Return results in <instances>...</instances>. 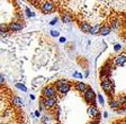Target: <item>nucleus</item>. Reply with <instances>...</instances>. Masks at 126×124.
I'll return each mask as SVG.
<instances>
[{
  "mask_svg": "<svg viewBox=\"0 0 126 124\" xmlns=\"http://www.w3.org/2000/svg\"><path fill=\"white\" fill-rule=\"evenodd\" d=\"M125 25H126V18H125Z\"/></svg>",
  "mask_w": 126,
  "mask_h": 124,
  "instance_id": "32",
  "label": "nucleus"
},
{
  "mask_svg": "<svg viewBox=\"0 0 126 124\" xmlns=\"http://www.w3.org/2000/svg\"><path fill=\"white\" fill-rule=\"evenodd\" d=\"M16 86H17V87H18L19 90H24V92H27V88L25 87V86H24L23 84H20V83H17V84H16Z\"/></svg>",
  "mask_w": 126,
  "mask_h": 124,
  "instance_id": "20",
  "label": "nucleus"
},
{
  "mask_svg": "<svg viewBox=\"0 0 126 124\" xmlns=\"http://www.w3.org/2000/svg\"><path fill=\"white\" fill-rule=\"evenodd\" d=\"M44 124H45V123H44Z\"/></svg>",
  "mask_w": 126,
  "mask_h": 124,
  "instance_id": "35",
  "label": "nucleus"
},
{
  "mask_svg": "<svg viewBox=\"0 0 126 124\" xmlns=\"http://www.w3.org/2000/svg\"><path fill=\"white\" fill-rule=\"evenodd\" d=\"M125 96H126V93H125Z\"/></svg>",
  "mask_w": 126,
  "mask_h": 124,
  "instance_id": "34",
  "label": "nucleus"
},
{
  "mask_svg": "<svg viewBox=\"0 0 126 124\" xmlns=\"http://www.w3.org/2000/svg\"><path fill=\"white\" fill-rule=\"evenodd\" d=\"M74 77H80V78H81L82 75H81V74H79V73H74Z\"/></svg>",
  "mask_w": 126,
  "mask_h": 124,
  "instance_id": "26",
  "label": "nucleus"
},
{
  "mask_svg": "<svg viewBox=\"0 0 126 124\" xmlns=\"http://www.w3.org/2000/svg\"><path fill=\"white\" fill-rule=\"evenodd\" d=\"M41 101H42V103L44 104V106L46 109H52V107H54V106L56 105V103H58V100H56V98H42Z\"/></svg>",
  "mask_w": 126,
  "mask_h": 124,
  "instance_id": "6",
  "label": "nucleus"
},
{
  "mask_svg": "<svg viewBox=\"0 0 126 124\" xmlns=\"http://www.w3.org/2000/svg\"><path fill=\"white\" fill-rule=\"evenodd\" d=\"M98 100H99V102H100V104H104V98H102V96L100 95V94H98Z\"/></svg>",
  "mask_w": 126,
  "mask_h": 124,
  "instance_id": "22",
  "label": "nucleus"
},
{
  "mask_svg": "<svg viewBox=\"0 0 126 124\" xmlns=\"http://www.w3.org/2000/svg\"><path fill=\"white\" fill-rule=\"evenodd\" d=\"M114 62H115V65H117V66H124V65H126V55L122 54V55L116 56Z\"/></svg>",
  "mask_w": 126,
  "mask_h": 124,
  "instance_id": "8",
  "label": "nucleus"
},
{
  "mask_svg": "<svg viewBox=\"0 0 126 124\" xmlns=\"http://www.w3.org/2000/svg\"><path fill=\"white\" fill-rule=\"evenodd\" d=\"M104 116H105V117H107V116H108V113H107V112H105V114H104Z\"/></svg>",
  "mask_w": 126,
  "mask_h": 124,
  "instance_id": "31",
  "label": "nucleus"
},
{
  "mask_svg": "<svg viewBox=\"0 0 126 124\" xmlns=\"http://www.w3.org/2000/svg\"><path fill=\"white\" fill-rule=\"evenodd\" d=\"M8 28H9L10 31H20L24 28V26L20 23H18V21H13V23H10L8 25Z\"/></svg>",
  "mask_w": 126,
  "mask_h": 124,
  "instance_id": "7",
  "label": "nucleus"
},
{
  "mask_svg": "<svg viewBox=\"0 0 126 124\" xmlns=\"http://www.w3.org/2000/svg\"><path fill=\"white\" fill-rule=\"evenodd\" d=\"M74 87H76V90H78V92H80V93H84V92L88 90V85L82 82H77L76 84H74Z\"/></svg>",
  "mask_w": 126,
  "mask_h": 124,
  "instance_id": "10",
  "label": "nucleus"
},
{
  "mask_svg": "<svg viewBox=\"0 0 126 124\" xmlns=\"http://www.w3.org/2000/svg\"><path fill=\"white\" fill-rule=\"evenodd\" d=\"M41 9H42L43 12H52L55 9V5L52 1H44L41 5Z\"/></svg>",
  "mask_w": 126,
  "mask_h": 124,
  "instance_id": "5",
  "label": "nucleus"
},
{
  "mask_svg": "<svg viewBox=\"0 0 126 124\" xmlns=\"http://www.w3.org/2000/svg\"><path fill=\"white\" fill-rule=\"evenodd\" d=\"M56 21H58V18H54L53 19V20H51V25H55V23H56Z\"/></svg>",
  "mask_w": 126,
  "mask_h": 124,
  "instance_id": "24",
  "label": "nucleus"
},
{
  "mask_svg": "<svg viewBox=\"0 0 126 124\" xmlns=\"http://www.w3.org/2000/svg\"><path fill=\"white\" fill-rule=\"evenodd\" d=\"M121 27V21H119V19H114L111 23H110V28H111V30L114 31H117V29Z\"/></svg>",
  "mask_w": 126,
  "mask_h": 124,
  "instance_id": "14",
  "label": "nucleus"
},
{
  "mask_svg": "<svg viewBox=\"0 0 126 124\" xmlns=\"http://www.w3.org/2000/svg\"><path fill=\"white\" fill-rule=\"evenodd\" d=\"M72 20H73V17H72V15L71 13H62V21L65 23H72Z\"/></svg>",
  "mask_w": 126,
  "mask_h": 124,
  "instance_id": "13",
  "label": "nucleus"
},
{
  "mask_svg": "<svg viewBox=\"0 0 126 124\" xmlns=\"http://www.w3.org/2000/svg\"><path fill=\"white\" fill-rule=\"evenodd\" d=\"M121 49V45H116L115 46V50H119Z\"/></svg>",
  "mask_w": 126,
  "mask_h": 124,
  "instance_id": "28",
  "label": "nucleus"
},
{
  "mask_svg": "<svg viewBox=\"0 0 126 124\" xmlns=\"http://www.w3.org/2000/svg\"><path fill=\"white\" fill-rule=\"evenodd\" d=\"M101 88L106 93H110V92H113L114 83L111 82V80H109L108 78H104V79L101 80Z\"/></svg>",
  "mask_w": 126,
  "mask_h": 124,
  "instance_id": "4",
  "label": "nucleus"
},
{
  "mask_svg": "<svg viewBox=\"0 0 126 124\" xmlns=\"http://www.w3.org/2000/svg\"><path fill=\"white\" fill-rule=\"evenodd\" d=\"M3 84H5V76L0 74V86L3 85Z\"/></svg>",
  "mask_w": 126,
  "mask_h": 124,
  "instance_id": "21",
  "label": "nucleus"
},
{
  "mask_svg": "<svg viewBox=\"0 0 126 124\" xmlns=\"http://www.w3.org/2000/svg\"><path fill=\"white\" fill-rule=\"evenodd\" d=\"M111 31V28H110V25H102L101 26V29H100L99 34L101 36H107L108 34H110Z\"/></svg>",
  "mask_w": 126,
  "mask_h": 124,
  "instance_id": "11",
  "label": "nucleus"
},
{
  "mask_svg": "<svg viewBox=\"0 0 126 124\" xmlns=\"http://www.w3.org/2000/svg\"><path fill=\"white\" fill-rule=\"evenodd\" d=\"M55 88H56V92H59L60 94H66L70 92L71 87V83L66 79H59L55 82Z\"/></svg>",
  "mask_w": 126,
  "mask_h": 124,
  "instance_id": "1",
  "label": "nucleus"
},
{
  "mask_svg": "<svg viewBox=\"0 0 126 124\" xmlns=\"http://www.w3.org/2000/svg\"><path fill=\"white\" fill-rule=\"evenodd\" d=\"M9 30L7 23H0V33H7Z\"/></svg>",
  "mask_w": 126,
  "mask_h": 124,
  "instance_id": "19",
  "label": "nucleus"
},
{
  "mask_svg": "<svg viewBox=\"0 0 126 124\" xmlns=\"http://www.w3.org/2000/svg\"><path fill=\"white\" fill-rule=\"evenodd\" d=\"M35 115H36V116H39V113H38V111H36V112H35Z\"/></svg>",
  "mask_w": 126,
  "mask_h": 124,
  "instance_id": "30",
  "label": "nucleus"
},
{
  "mask_svg": "<svg viewBox=\"0 0 126 124\" xmlns=\"http://www.w3.org/2000/svg\"><path fill=\"white\" fill-rule=\"evenodd\" d=\"M51 35H52V36H54V37H58V36H59V31L52 30V31H51Z\"/></svg>",
  "mask_w": 126,
  "mask_h": 124,
  "instance_id": "23",
  "label": "nucleus"
},
{
  "mask_svg": "<svg viewBox=\"0 0 126 124\" xmlns=\"http://www.w3.org/2000/svg\"><path fill=\"white\" fill-rule=\"evenodd\" d=\"M109 106H110V109L115 110V111H119V110H121V104L117 102V100H116V101L110 100L109 101Z\"/></svg>",
  "mask_w": 126,
  "mask_h": 124,
  "instance_id": "15",
  "label": "nucleus"
},
{
  "mask_svg": "<svg viewBox=\"0 0 126 124\" xmlns=\"http://www.w3.org/2000/svg\"><path fill=\"white\" fill-rule=\"evenodd\" d=\"M60 41H61V43H65V38H64V37L60 38Z\"/></svg>",
  "mask_w": 126,
  "mask_h": 124,
  "instance_id": "29",
  "label": "nucleus"
},
{
  "mask_svg": "<svg viewBox=\"0 0 126 124\" xmlns=\"http://www.w3.org/2000/svg\"><path fill=\"white\" fill-rule=\"evenodd\" d=\"M88 114H89L92 119H96V117L99 116V111H98L97 106L96 105H90L89 109H88Z\"/></svg>",
  "mask_w": 126,
  "mask_h": 124,
  "instance_id": "9",
  "label": "nucleus"
},
{
  "mask_svg": "<svg viewBox=\"0 0 126 124\" xmlns=\"http://www.w3.org/2000/svg\"><path fill=\"white\" fill-rule=\"evenodd\" d=\"M117 102L121 104V106L123 105L124 107H126V96L125 95H124V96H119V97L117 98Z\"/></svg>",
  "mask_w": 126,
  "mask_h": 124,
  "instance_id": "17",
  "label": "nucleus"
},
{
  "mask_svg": "<svg viewBox=\"0 0 126 124\" xmlns=\"http://www.w3.org/2000/svg\"><path fill=\"white\" fill-rule=\"evenodd\" d=\"M13 103L15 104V105L20 106L21 104H23V101H21V98H20V97H18V96H14V98H13Z\"/></svg>",
  "mask_w": 126,
  "mask_h": 124,
  "instance_id": "18",
  "label": "nucleus"
},
{
  "mask_svg": "<svg viewBox=\"0 0 126 124\" xmlns=\"http://www.w3.org/2000/svg\"><path fill=\"white\" fill-rule=\"evenodd\" d=\"M83 98L87 103L91 104V105L96 104V94H94V92L92 90V88L88 87V90L83 93Z\"/></svg>",
  "mask_w": 126,
  "mask_h": 124,
  "instance_id": "2",
  "label": "nucleus"
},
{
  "mask_svg": "<svg viewBox=\"0 0 126 124\" xmlns=\"http://www.w3.org/2000/svg\"><path fill=\"white\" fill-rule=\"evenodd\" d=\"M88 124H99V123H98V121H90Z\"/></svg>",
  "mask_w": 126,
  "mask_h": 124,
  "instance_id": "27",
  "label": "nucleus"
},
{
  "mask_svg": "<svg viewBox=\"0 0 126 124\" xmlns=\"http://www.w3.org/2000/svg\"><path fill=\"white\" fill-rule=\"evenodd\" d=\"M39 109H41V110H44L45 109V106H44V104L42 103V101H41V103H39Z\"/></svg>",
  "mask_w": 126,
  "mask_h": 124,
  "instance_id": "25",
  "label": "nucleus"
},
{
  "mask_svg": "<svg viewBox=\"0 0 126 124\" xmlns=\"http://www.w3.org/2000/svg\"><path fill=\"white\" fill-rule=\"evenodd\" d=\"M58 124H62V123H58Z\"/></svg>",
  "mask_w": 126,
  "mask_h": 124,
  "instance_id": "33",
  "label": "nucleus"
},
{
  "mask_svg": "<svg viewBox=\"0 0 126 124\" xmlns=\"http://www.w3.org/2000/svg\"><path fill=\"white\" fill-rule=\"evenodd\" d=\"M43 96L45 98H55L56 96V88L53 85H48L43 90Z\"/></svg>",
  "mask_w": 126,
  "mask_h": 124,
  "instance_id": "3",
  "label": "nucleus"
},
{
  "mask_svg": "<svg viewBox=\"0 0 126 124\" xmlns=\"http://www.w3.org/2000/svg\"><path fill=\"white\" fill-rule=\"evenodd\" d=\"M79 27H80V30L83 33H90V29H91V25L89 23H81Z\"/></svg>",
  "mask_w": 126,
  "mask_h": 124,
  "instance_id": "12",
  "label": "nucleus"
},
{
  "mask_svg": "<svg viewBox=\"0 0 126 124\" xmlns=\"http://www.w3.org/2000/svg\"><path fill=\"white\" fill-rule=\"evenodd\" d=\"M100 29H101V25H100V23H96L94 26H91V29H90V34H91V35L99 34Z\"/></svg>",
  "mask_w": 126,
  "mask_h": 124,
  "instance_id": "16",
  "label": "nucleus"
}]
</instances>
